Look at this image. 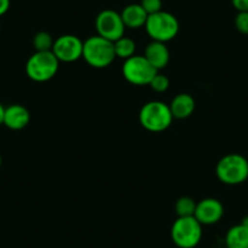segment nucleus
Returning <instances> with one entry per match:
<instances>
[{"mask_svg":"<svg viewBox=\"0 0 248 248\" xmlns=\"http://www.w3.org/2000/svg\"><path fill=\"white\" fill-rule=\"evenodd\" d=\"M4 111H5V107L0 104V125H3L4 122Z\"/></svg>","mask_w":248,"mask_h":248,"instance_id":"obj_24","label":"nucleus"},{"mask_svg":"<svg viewBox=\"0 0 248 248\" xmlns=\"http://www.w3.org/2000/svg\"><path fill=\"white\" fill-rule=\"evenodd\" d=\"M84 61L93 68H106L116 59L113 42L105 39L100 35H92L83 42Z\"/></svg>","mask_w":248,"mask_h":248,"instance_id":"obj_1","label":"nucleus"},{"mask_svg":"<svg viewBox=\"0 0 248 248\" xmlns=\"http://www.w3.org/2000/svg\"><path fill=\"white\" fill-rule=\"evenodd\" d=\"M196 204L197 202H195L194 199L189 196H183L180 199H178V201L175 202V213L178 217H192L196 211Z\"/></svg>","mask_w":248,"mask_h":248,"instance_id":"obj_17","label":"nucleus"},{"mask_svg":"<svg viewBox=\"0 0 248 248\" xmlns=\"http://www.w3.org/2000/svg\"><path fill=\"white\" fill-rule=\"evenodd\" d=\"M235 27L241 34L248 35V13H237L235 17Z\"/></svg>","mask_w":248,"mask_h":248,"instance_id":"obj_20","label":"nucleus"},{"mask_svg":"<svg viewBox=\"0 0 248 248\" xmlns=\"http://www.w3.org/2000/svg\"><path fill=\"white\" fill-rule=\"evenodd\" d=\"M224 216V206L219 200L208 197L203 199L196 204L194 217L203 225L217 224Z\"/></svg>","mask_w":248,"mask_h":248,"instance_id":"obj_10","label":"nucleus"},{"mask_svg":"<svg viewBox=\"0 0 248 248\" xmlns=\"http://www.w3.org/2000/svg\"><path fill=\"white\" fill-rule=\"evenodd\" d=\"M144 56L157 71H161L167 67V65L169 63V59H170V54H169L166 43L155 42V40L147 44Z\"/></svg>","mask_w":248,"mask_h":248,"instance_id":"obj_12","label":"nucleus"},{"mask_svg":"<svg viewBox=\"0 0 248 248\" xmlns=\"http://www.w3.org/2000/svg\"><path fill=\"white\" fill-rule=\"evenodd\" d=\"M170 237L179 248H195L202 240V224L192 217H178L170 229Z\"/></svg>","mask_w":248,"mask_h":248,"instance_id":"obj_4","label":"nucleus"},{"mask_svg":"<svg viewBox=\"0 0 248 248\" xmlns=\"http://www.w3.org/2000/svg\"><path fill=\"white\" fill-rule=\"evenodd\" d=\"M95 27H96L97 35L109 40V42H116L121 37L124 35L125 26L122 21L121 14L117 11L107 9L102 10L95 20Z\"/></svg>","mask_w":248,"mask_h":248,"instance_id":"obj_8","label":"nucleus"},{"mask_svg":"<svg viewBox=\"0 0 248 248\" xmlns=\"http://www.w3.org/2000/svg\"><path fill=\"white\" fill-rule=\"evenodd\" d=\"M113 47L116 57H119L122 60H128L129 57L135 55L137 44H135V42L132 38L124 37L123 35L119 39H117L116 42H113Z\"/></svg>","mask_w":248,"mask_h":248,"instance_id":"obj_16","label":"nucleus"},{"mask_svg":"<svg viewBox=\"0 0 248 248\" xmlns=\"http://www.w3.org/2000/svg\"><path fill=\"white\" fill-rule=\"evenodd\" d=\"M55 39H52L51 34L47 32H38L33 37V46L35 51H51L52 45H54Z\"/></svg>","mask_w":248,"mask_h":248,"instance_id":"obj_18","label":"nucleus"},{"mask_svg":"<svg viewBox=\"0 0 248 248\" xmlns=\"http://www.w3.org/2000/svg\"><path fill=\"white\" fill-rule=\"evenodd\" d=\"M31 122V113L23 105L13 104L5 107L3 124L11 130H22Z\"/></svg>","mask_w":248,"mask_h":248,"instance_id":"obj_11","label":"nucleus"},{"mask_svg":"<svg viewBox=\"0 0 248 248\" xmlns=\"http://www.w3.org/2000/svg\"><path fill=\"white\" fill-rule=\"evenodd\" d=\"M145 30L155 42H170L179 33V21L173 14L162 10L149 15Z\"/></svg>","mask_w":248,"mask_h":248,"instance_id":"obj_6","label":"nucleus"},{"mask_svg":"<svg viewBox=\"0 0 248 248\" xmlns=\"http://www.w3.org/2000/svg\"><path fill=\"white\" fill-rule=\"evenodd\" d=\"M149 85L154 92L164 93L169 88V78L166 75H162V73L157 72Z\"/></svg>","mask_w":248,"mask_h":248,"instance_id":"obj_19","label":"nucleus"},{"mask_svg":"<svg viewBox=\"0 0 248 248\" xmlns=\"http://www.w3.org/2000/svg\"><path fill=\"white\" fill-rule=\"evenodd\" d=\"M51 51L60 62H75L83 56V40L73 34L60 35Z\"/></svg>","mask_w":248,"mask_h":248,"instance_id":"obj_9","label":"nucleus"},{"mask_svg":"<svg viewBox=\"0 0 248 248\" xmlns=\"http://www.w3.org/2000/svg\"><path fill=\"white\" fill-rule=\"evenodd\" d=\"M195 107H196L195 99L187 93H181V94L175 95L169 104V108L173 114V118L176 119L189 118L194 113Z\"/></svg>","mask_w":248,"mask_h":248,"instance_id":"obj_13","label":"nucleus"},{"mask_svg":"<svg viewBox=\"0 0 248 248\" xmlns=\"http://www.w3.org/2000/svg\"><path fill=\"white\" fill-rule=\"evenodd\" d=\"M140 5L146 11L147 15L162 11V0H141Z\"/></svg>","mask_w":248,"mask_h":248,"instance_id":"obj_21","label":"nucleus"},{"mask_svg":"<svg viewBox=\"0 0 248 248\" xmlns=\"http://www.w3.org/2000/svg\"><path fill=\"white\" fill-rule=\"evenodd\" d=\"M216 174L225 185H240L248 179V159L240 154L225 155L217 163Z\"/></svg>","mask_w":248,"mask_h":248,"instance_id":"obj_3","label":"nucleus"},{"mask_svg":"<svg viewBox=\"0 0 248 248\" xmlns=\"http://www.w3.org/2000/svg\"><path fill=\"white\" fill-rule=\"evenodd\" d=\"M231 4L237 13H248V0H231Z\"/></svg>","mask_w":248,"mask_h":248,"instance_id":"obj_22","label":"nucleus"},{"mask_svg":"<svg viewBox=\"0 0 248 248\" xmlns=\"http://www.w3.org/2000/svg\"><path fill=\"white\" fill-rule=\"evenodd\" d=\"M10 9V0H0V16L5 15Z\"/></svg>","mask_w":248,"mask_h":248,"instance_id":"obj_23","label":"nucleus"},{"mask_svg":"<svg viewBox=\"0 0 248 248\" xmlns=\"http://www.w3.org/2000/svg\"><path fill=\"white\" fill-rule=\"evenodd\" d=\"M1 163H3V159H1V155H0V167H1Z\"/></svg>","mask_w":248,"mask_h":248,"instance_id":"obj_26","label":"nucleus"},{"mask_svg":"<svg viewBox=\"0 0 248 248\" xmlns=\"http://www.w3.org/2000/svg\"><path fill=\"white\" fill-rule=\"evenodd\" d=\"M169 105L162 101H149L140 108L139 122L141 127L151 133L164 132L173 122Z\"/></svg>","mask_w":248,"mask_h":248,"instance_id":"obj_2","label":"nucleus"},{"mask_svg":"<svg viewBox=\"0 0 248 248\" xmlns=\"http://www.w3.org/2000/svg\"><path fill=\"white\" fill-rule=\"evenodd\" d=\"M157 72L159 71H157L145 59L144 55H134L128 60H124L123 67H122L124 79L138 87L149 85Z\"/></svg>","mask_w":248,"mask_h":248,"instance_id":"obj_7","label":"nucleus"},{"mask_svg":"<svg viewBox=\"0 0 248 248\" xmlns=\"http://www.w3.org/2000/svg\"><path fill=\"white\" fill-rule=\"evenodd\" d=\"M60 61L52 51H35L26 63V73L33 82L44 83L59 72Z\"/></svg>","mask_w":248,"mask_h":248,"instance_id":"obj_5","label":"nucleus"},{"mask_svg":"<svg viewBox=\"0 0 248 248\" xmlns=\"http://www.w3.org/2000/svg\"><path fill=\"white\" fill-rule=\"evenodd\" d=\"M119 14H121L122 21H123L125 28H130V30L145 27V23L149 17L147 13L140 4L127 5Z\"/></svg>","mask_w":248,"mask_h":248,"instance_id":"obj_14","label":"nucleus"},{"mask_svg":"<svg viewBox=\"0 0 248 248\" xmlns=\"http://www.w3.org/2000/svg\"><path fill=\"white\" fill-rule=\"evenodd\" d=\"M226 248H248V229L242 224L233 225L226 231Z\"/></svg>","mask_w":248,"mask_h":248,"instance_id":"obj_15","label":"nucleus"},{"mask_svg":"<svg viewBox=\"0 0 248 248\" xmlns=\"http://www.w3.org/2000/svg\"><path fill=\"white\" fill-rule=\"evenodd\" d=\"M241 224H242L243 226H246V228L248 229V214L246 217H243L242 221H241Z\"/></svg>","mask_w":248,"mask_h":248,"instance_id":"obj_25","label":"nucleus"}]
</instances>
